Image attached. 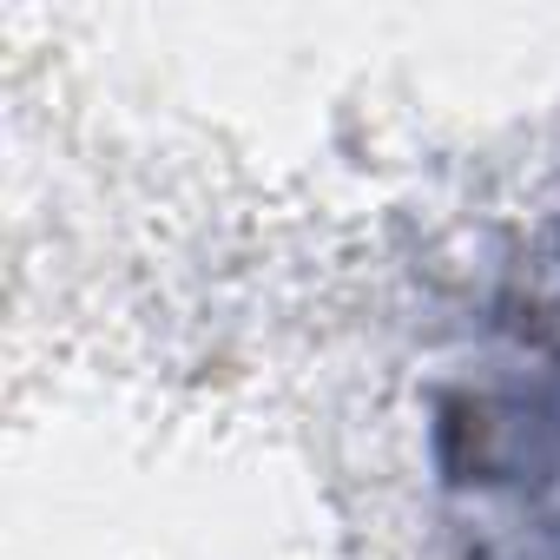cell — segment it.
Returning a JSON list of instances; mask_svg holds the SVG:
<instances>
[{
    "instance_id": "6da1fadb",
    "label": "cell",
    "mask_w": 560,
    "mask_h": 560,
    "mask_svg": "<svg viewBox=\"0 0 560 560\" xmlns=\"http://www.w3.org/2000/svg\"><path fill=\"white\" fill-rule=\"evenodd\" d=\"M435 455L475 560H560V357L448 389Z\"/></svg>"
}]
</instances>
